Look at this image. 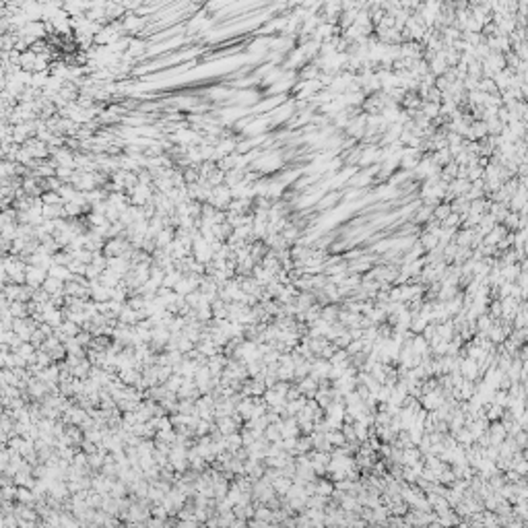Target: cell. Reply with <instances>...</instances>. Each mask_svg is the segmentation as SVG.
<instances>
[{"mask_svg":"<svg viewBox=\"0 0 528 528\" xmlns=\"http://www.w3.org/2000/svg\"><path fill=\"white\" fill-rule=\"evenodd\" d=\"M48 275L50 273L45 271V268H42L38 264H29V266H27V279H25V283L31 285V287H42L43 281L48 279Z\"/></svg>","mask_w":528,"mask_h":528,"instance_id":"6da1fadb","label":"cell"},{"mask_svg":"<svg viewBox=\"0 0 528 528\" xmlns=\"http://www.w3.org/2000/svg\"><path fill=\"white\" fill-rule=\"evenodd\" d=\"M87 262H83V260H79V258H72V262L68 264V268H70V273L72 275H85L87 273Z\"/></svg>","mask_w":528,"mask_h":528,"instance_id":"277c9868","label":"cell"},{"mask_svg":"<svg viewBox=\"0 0 528 528\" xmlns=\"http://www.w3.org/2000/svg\"><path fill=\"white\" fill-rule=\"evenodd\" d=\"M64 283L66 281H62V279H56V276H52V275H48V279L43 281V289L48 291L50 295H56V293H64Z\"/></svg>","mask_w":528,"mask_h":528,"instance_id":"7a4b0ae2","label":"cell"},{"mask_svg":"<svg viewBox=\"0 0 528 528\" xmlns=\"http://www.w3.org/2000/svg\"><path fill=\"white\" fill-rule=\"evenodd\" d=\"M316 493L318 495H324V497H328L335 493V483H332L330 479H318L316 481Z\"/></svg>","mask_w":528,"mask_h":528,"instance_id":"3957f363","label":"cell"}]
</instances>
